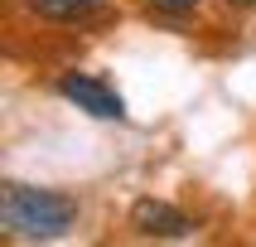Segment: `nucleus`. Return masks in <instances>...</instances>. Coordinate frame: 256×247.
Wrapping results in <instances>:
<instances>
[{
  "label": "nucleus",
  "mask_w": 256,
  "mask_h": 247,
  "mask_svg": "<svg viewBox=\"0 0 256 247\" xmlns=\"http://www.w3.org/2000/svg\"><path fill=\"white\" fill-rule=\"evenodd\" d=\"M29 10L44 20H87L102 10V0H29Z\"/></svg>",
  "instance_id": "nucleus-4"
},
{
  "label": "nucleus",
  "mask_w": 256,
  "mask_h": 247,
  "mask_svg": "<svg viewBox=\"0 0 256 247\" xmlns=\"http://www.w3.org/2000/svg\"><path fill=\"white\" fill-rule=\"evenodd\" d=\"M78 218V203L54 189H29V184H5L0 194V223L14 237H63Z\"/></svg>",
  "instance_id": "nucleus-1"
},
{
  "label": "nucleus",
  "mask_w": 256,
  "mask_h": 247,
  "mask_svg": "<svg viewBox=\"0 0 256 247\" xmlns=\"http://www.w3.org/2000/svg\"><path fill=\"white\" fill-rule=\"evenodd\" d=\"M130 228L140 232V237H188L194 232V218L179 213L164 199H140L130 208Z\"/></svg>",
  "instance_id": "nucleus-3"
},
{
  "label": "nucleus",
  "mask_w": 256,
  "mask_h": 247,
  "mask_svg": "<svg viewBox=\"0 0 256 247\" xmlns=\"http://www.w3.org/2000/svg\"><path fill=\"white\" fill-rule=\"evenodd\" d=\"M58 92H63L68 102H78L87 116H97V121H121V116H126V102L116 97L102 78H87V73H63V78H58Z\"/></svg>",
  "instance_id": "nucleus-2"
},
{
  "label": "nucleus",
  "mask_w": 256,
  "mask_h": 247,
  "mask_svg": "<svg viewBox=\"0 0 256 247\" xmlns=\"http://www.w3.org/2000/svg\"><path fill=\"white\" fill-rule=\"evenodd\" d=\"M160 15H188V10H198V0H150Z\"/></svg>",
  "instance_id": "nucleus-5"
},
{
  "label": "nucleus",
  "mask_w": 256,
  "mask_h": 247,
  "mask_svg": "<svg viewBox=\"0 0 256 247\" xmlns=\"http://www.w3.org/2000/svg\"><path fill=\"white\" fill-rule=\"evenodd\" d=\"M228 5H242V10H246V5H256V0H228Z\"/></svg>",
  "instance_id": "nucleus-6"
}]
</instances>
